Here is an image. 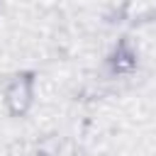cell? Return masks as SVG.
I'll use <instances>...</instances> for the list:
<instances>
[{"label": "cell", "instance_id": "obj_1", "mask_svg": "<svg viewBox=\"0 0 156 156\" xmlns=\"http://www.w3.org/2000/svg\"><path fill=\"white\" fill-rule=\"evenodd\" d=\"M37 78L39 73L34 68H24L12 73L5 83H2V107L7 112V117L12 119H24L37 100Z\"/></svg>", "mask_w": 156, "mask_h": 156}, {"label": "cell", "instance_id": "obj_3", "mask_svg": "<svg viewBox=\"0 0 156 156\" xmlns=\"http://www.w3.org/2000/svg\"><path fill=\"white\" fill-rule=\"evenodd\" d=\"M112 22L127 29L156 24V0H119L112 12Z\"/></svg>", "mask_w": 156, "mask_h": 156}, {"label": "cell", "instance_id": "obj_2", "mask_svg": "<svg viewBox=\"0 0 156 156\" xmlns=\"http://www.w3.org/2000/svg\"><path fill=\"white\" fill-rule=\"evenodd\" d=\"M141 66V54L132 34H122L105 56V71L110 78H132Z\"/></svg>", "mask_w": 156, "mask_h": 156}]
</instances>
